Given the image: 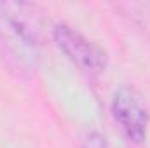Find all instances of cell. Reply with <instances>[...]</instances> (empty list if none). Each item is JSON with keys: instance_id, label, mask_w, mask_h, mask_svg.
I'll return each instance as SVG.
<instances>
[{"instance_id": "obj_2", "label": "cell", "mask_w": 150, "mask_h": 148, "mask_svg": "<svg viewBox=\"0 0 150 148\" xmlns=\"http://www.w3.org/2000/svg\"><path fill=\"white\" fill-rule=\"evenodd\" d=\"M110 110L115 124L119 125L126 140L134 145L143 143V140L147 138L150 115L142 94L129 85L119 87L113 92Z\"/></svg>"}, {"instance_id": "obj_3", "label": "cell", "mask_w": 150, "mask_h": 148, "mask_svg": "<svg viewBox=\"0 0 150 148\" xmlns=\"http://www.w3.org/2000/svg\"><path fill=\"white\" fill-rule=\"evenodd\" d=\"M52 38L56 45L65 52V56L72 63H75L82 72L96 75L105 70L107 66L105 52L72 26L65 23H58L52 28Z\"/></svg>"}, {"instance_id": "obj_1", "label": "cell", "mask_w": 150, "mask_h": 148, "mask_svg": "<svg viewBox=\"0 0 150 148\" xmlns=\"http://www.w3.org/2000/svg\"><path fill=\"white\" fill-rule=\"evenodd\" d=\"M26 4H0V49L19 72H32L38 58V32Z\"/></svg>"}, {"instance_id": "obj_4", "label": "cell", "mask_w": 150, "mask_h": 148, "mask_svg": "<svg viewBox=\"0 0 150 148\" xmlns=\"http://www.w3.org/2000/svg\"><path fill=\"white\" fill-rule=\"evenodd\" d=\"M82 148H110L107 138L98 131H89L82 138Z\"/></svg>"}]
</instances>
